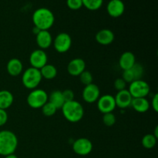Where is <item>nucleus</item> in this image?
I'll use <instances>...</instances> for the list:
<instances>
[{"mask_svg":"<svg viewBox=\"0 0 158 158\" xmlns=\"http://www.w3.org/2000/svg\"><path fill=\"white\" fill-rule=\"evenodd\" d=\"M32 23L34 26L40 30H49L54 24L55 16L47 8H39L32 14Z\"/></svg>","mask_w":158,"mask_h":158,"instance_id":"1","label":"nucleus"},{"mask_svg":"<svg viewBox=\"0 0 158 158\" xmlns=\"http://www.w3.org/2000/svg\"><path fill=\"white\" fill-rule=\"evenodd\" d=\"M61 109L63 117L70 123H77L80 121L84 115L83 106L81 103L74 100L66 102Z\"/></svg>","mask_w":158,"mask_h":158,"instance_id":"2","label":"nucleus"},{"mask_svg":"<svg viewBox=\"0 0 158 158\" xmlns=\"http://www.w3.org/2000/svg\"><path fill=\"white\" fill-rule=\"evenodd\" d=\"M18 147V138L13 132L7 130L0 131V155L6 156L15 153Z\"/></svg>","mask_w":158,"mask_h":158,"instance_id":"3","label":"nucleus"},{"mask_svg":"<svg viewBox=\"0 0 158 158\" xmlns=\"http://www.w3.org/2000/svg\"><path fill=\"white\" fill-rule=\"evenodd\" d=\"M41 73L40 69L33 67H29L23 73L22 82L23 86L29 89H36L42 81Z\"/></svg>","mask_w":158,"mask_h":158,"instance_id":"4","label":"nucleus"},{"mask_svg":"<svg viewBox=\"0 0 158 158\" xmlns=\"http://www.w3.org/2000/svg\"><path fill=\"white\" fill-rule=\"evenodd\" d=\"M27 103L33 109H40L48 102V94L41 89H34L27 97Z\"/></svg>","mask_w":158,"mask_h":158,"instance_id":"5","label":"nucleus"},{"mask_svg":"<svg viewBox=\"0 0 158 158\" xmlns=\"http://www.w3.org/2000/svg\"><path fill=\"white\" fill-rule=\"evenodd\" d=\"M150 86L146 81L143 80H138L133 81L130 83L128 91L133 98H143L149 94Z\"/></svg>","mask_w":158,"mask_h":158,"instance_id":"6","label":"nucleus"},{"mask_svg":"<svg viewBox=\"0 0 158 158\" xmlns=\"http://www.w3.org/2000/svg\"><path fill=\"white\" fill-rule=\"evenodd\" d=\"M53 46L56 50L60 53L66 52L72 46L71 36L66 32H60L54 39Z\"/></svg>","mask_w":158,"mask_h":158,"instance_id":"7","label":"nucleus"},{"mask_svg":"<svg viewBox=\"0 0 158 158\" xmlns=\"http://www.w3.org/2000/svg\"><path fill=\"white\" fill-rule=\"evenodd\" d=\"M143 75V67L140 63H136L131 69H127L123 72L121 78L127 83H131L135 80H141Z\"/></svg>","mask_w":158,"mask_h":158,"instance_id":"8","label":"nucleus"},{"mask_svg":"<svg viewBox=\"0 0 158 158\" xmlns=\"http://www.w3.org/2000/svg\"><path fill=\"white\" fill-rule=\"evenodd\" d=\"M73 150L78 155L86 156L92 152L93 143L89 139L81 137L73 142Z\"/></svg>","mask_w":158,"mask_h":158,"instance_id":"9","label":"nucleus"},{"mask_svg":"<svg viewBox=\"0 0 158 158\" xmlns=\"http://www.w3.org/2000/svg\"><path fill=\"white\" fill-rule=\"evenodd\" d=\"M116 106H116L114 97L110 94H105L102 97H100L97 100V107L102 114L113 113Z\"/></svg>","mask_w":158,"mask_h":158,"instance_id":"10","label":"nucleus"},{"mask_svg":"<svg viewBox=\"0 0 158 158\" xmlns=\"http://www.w3.org/2000/svg\"><path fill=\"white\" fill-rule=\"evenodd\" d=\"M47 55L43 49H35L32 51L29 56V63L31 64V67L35 68L37 69H40L45 65L47 64Z\"/></svg>","mask_w":158,"mask_h":158,"instance_id":"11","label":"nucleus"},{"mask_svg":"<svg viewBox=\"0 0 158 158\" xmlns=\"http://www.w3.org/2000/svg\"><path fill=\"white\" fill-rule=\"evenodd\" d=\"M82 97H83V100L86 103H95L98 100V99L100 97V88L94 83L86 85L83 89Z\"/></svg>","mask_w":158,"mask_h":158,"instance_id":"12","label":"nucleus"},{"mask_svg":"<svg viewBox=\"0 0 158 158\" xmlns=\"http://www.w3.org/2000/svg\"><path fill=\"white\" fill-rule=\"evenodd\" d=\"M107 13L113 18L121 16L125 11V5L122 0H110L106 6Z\"/></svg>","mask_w":158,"mask_h":158,"instance_id":"13","label":"nucleus"},{"mask_svg":"<svg viewBox=\"0 0 158 158\" xmlns=\"http://www.w3.org/2000/svg\"><path fill=\"white\" fill-rule=\"evenodd\" d=\"M86 69V63L81 58H75L68 63L67 71L73 77H79Z\"/></svg>","mask_w":158,"mask_h":158,"instance_id":"14","label":"nucleus"},{"mask_svg":"<svg viewBox=\"0 0 158 158\" xmlns=\"http://www.w3.org/2000/svg\"><path fill=\"white\" fill-rule=\"evenodd\" d=\"M114 99H115L116 106L120 109H125L131 105L133 97L128 89H123V90L118 91L116 97H114Z\"/></svg>","mask_w":158,"mask_h":158,"instance_id":"15","label":"nucleus"},{"mask_svg":"<svg viewBox=\"0 0 158 158\" xmlns=\"http://www.w3.org/2000/svg\"><path fill=\"white\" fill-rule=\"evenodd\" d=\"M35 40L40 49H48L52 44V37L48 30H40L38 34L35 35Z\"/></svg>","mask_w":158,"mask_h":158,"instance_id":"16","label":"nucleus"},{"mask_svg":"<svg viewBox=\"0 0 158 158\" xmlns=\"http://www.w3.org/2000/svg\"><path fill=\"white\" fill-rule=\"evenodd\" d=\"M96 40L97 43L103 46H107L111 44L115 39V35L112 30L108 29H103L99 31L96 34Z\"/></svg>","mask_w":158,"mask_h":158,"instance_id":"17","label":"nucleus"},{"mask_svg":"<svg viewBox=\"0 0 158 158\" xmlns=\"http://www.w3.org/2000/svg\"><path fill=\"white\" fill-rule=\"evenodd\" d=\"M136 63V57L132 52L127 51L120 57L119 66L123 71L129 69Z\"/></svg>","mask_w":158,"mask_h":158,"instance_id":"18","label":"nucleus"},{"mask_svg":"<svg viewBox=\"0 0 158 158\" xmlns=\"http://www.w3.org/2000/svg\"><path fill=\"white\" fill-rule=\"evenodd\" d=\"M8 73L12 77H17L23 73V65L20 60L17 58L11 59L6 65Z\"/></svg>","mask_w":158,"mask_h":158,"instance_id":"19","label":"nucleus"},{"mask_svg":"<svg viewBox=\"0 0 158 158\" xmlns=\"http://www.w3.org/2000/svg\"><path fill=\"white\" fill-rule=\"evenodd\" d=\"M131 106L135 111L140 114L146 113L150 109V103L146 97L143 98H133L131 102Z\"/></svg>","mask_w":158,"mask_h":158,"instance_id":"20","label":"nucleus"},{"mask_svg":"<svg viewBox=\"0 0 158 158\" xmlns=\"http://www.w3.org/2000/svg\"><path fill=\"white\" fill-rule=\"evenodd\" d=\"M13 101V95L10 91L6 89L0 90V109H8L12 106Z\"/></svg>","mask_w":158,"mask_h":158,"instance_id":"21","label":"nucleus"},{"mask_svg":"<svg viewBox=\"0 0 158 158\" xmlns=\"http://www.w3.org/2000/svg\"><path fill=\"white\" fill-rule=\"evenodd\" d=\"M48 101L53 104L56 107V109H61L66 102L63 98V93L60 90H54L48 96Z\"/></svg>","mask_w":158,"mask_h":158,"instance_id":"22","label":"nucleus"},{"mask_svg":"<svg viewBox=\"0 0 158 158\" xmlns=\"http://www.w3.org/2000/svg\"><path fill=\"white\" fill-rule=\"evenodd\" d=\"M40 70V73L43 78L46 80H52L57 75V69L55 66L52 64H46L43 67H42Z\"/></svg>","mask_w":158,"mask_h":158,"instance_id":"23","label":"nucleus"},{"mask_svg":"<svg viewBox=\"0 0 158 158\" xmlns=\"http://www.w3.org/2000/svg\"><path fill=\"white\" fill-rule=\"evenodd\" d=\"M157 139L153 134H148L142 138V145L146 149H152L157 143Z\"/></svg>","mask_w":158,"mask_h":158,"instance_id":"24","label":"nucleus"},{"mask_svg":"<svg viewBox=\"0 0 158 158\" xmlns=\"http://www.w3.org/2000/svg\"><path fill=\"white\" fill-rule=\"evenodd\" d=\"M83 6L90 11L98 10L102 6L103 0H82Z\"/></svg>","mask_w":158,"mask_h":158,"instance_id":"25","label":"nucleus"},{"mask_svg":"<svg viewBox=\"0 0 158 158\" xmlns=\"http://www.w3.org/2000/svg\"><path fill=\"white\" fill-rule=\"evenodd\" d=\"M57 109L53 104H52L51 103H49V101L46 103V104L43 105L42 106V112H43V115L45 117H52L54 114L56 113Z\"/></svg>","mask_w":158,"mask_h":158,"instance_id":"26","label":"nucleus"},{"mask_svg":"<svg viewBox=\"0 0 158 158\" xmlns=\"http://www.w3.org/2000/svg\"><path fill=\"white\" fill-rule=\"evenodd\" d=\"M80 80L83 85L86 86V85H89L90 83H93V75L89 71L84 70L80 76Z\"/></svg>","mask_w":158,"mask_h":158,"instance_id":"27","label":"nucleus"},{"mask_svg":"<svg viewBox=\"0 0 158 158\" xmlns=\"http://www.w3.org/2000/svg\"><path fill=\"white\" fill-rule=\"evenodd\" d=\"M103 122L106 126L111 127L115 124L116 123V117L114 113H106L103 114Z\"/></svg>","mask_w":158,"mask_h":158,"instance_id":"28","label":"nucleus"},{"mask_svg":"<svg viewBox=\"0 0 158 158\" xmlns=\"http://www.w3.org/2000/svg\"><path fill=\"white\" fill-rule=\"evenodd\" d=\"M68 8L72 10H78L83 6L82 0H66Z\"/></svg>","mask_w":158,"mask_h":158,"instance_id":"29","label":"nucleus"},{"mask_svg":"<svg viewBox=\"0 0 158 158\" xmlns=\"http://www.w3.org/2000/svg\"><path fill=\"white\" fill-rule=\"evenodd\" d=\"M114 86L117 91H121L123 89H126L127 83L122 78H117L114 81Z\"/></svg>","mask_w":158,"mask_h":158,"instance_id":"30","label":"nucleus"},{"mask_svg":"<svg viewBox=\"0 0 158 158\" xmlns=\"http://www.w3.org/2000/svg\"><path fill=\"white\" fill-rule=\"evenodd\" d=\"M63 93V98H64L65 102H69L72 101V100H74V93L72 89H65V90L62 91Z\"/></svg>","mask_w":158,"mask_h":158,"instance_id":"31","label":"nucleus"},{"mask_svg":"<svg viewBox=\"0 0 158 158\" xmlns=\"http://www.w3.org/2000/svg\"><path fill=\"white\" fill-rule=\"evenodd\" d=\"M8 114L6 110L0 109V127H2L7 123Z\"/></svg>","mask_w":158,"mask_h":158,"instance_id":"32","label":"nucleus"},{"mask_svg":"<svg viewBox=\"0 0 158 158\" xmlns=\"http://www.w3.org/2000/svg\"><path fill=\"white\" fill-rule=\"evenodd\" d=\"M151 104H152L153 110H154L155 112H157L158 111V94H154V96L153 97Z\"/></svg>","mask_w":158,"mask_h":158,"instance_id":"33","label":"nucleus"},{"mask_svg":"<svg viewBox=\"0 0 158 158\" xmlns=\"http://www.w3.org/2000/svg\"><path fill=\"white\" fill-rule=\"evenodd\" d=\"M158 127L157 126L155 127V130H154V134H153V135L156 137V138H158Z\"/></svg>","mask_w":158,"mask_h":158,"instance_id":"34","label":"nucleus"},{"mask_svg":"<svg viewBox=\"0 0 158 158\" xmlns=\"http://www.w3.org/2000/svg\"><path fill=\"white\" fill-rule=\"evenodd\" d=\"M40 29H38V28H36V27H35V26H34V28H33V29H32V32H33V33H35V35H36V34H38L39 33V32H40Z\"/></svg>","mask_w":158,"mask_h":158,"instance_id":"35","label":"nucleus"},{"mask_svg":"<svg viewBox=\"0 0 158 158\" xmlns=\"http://www.w3.org/2000/svg\"><path fill=\"white\" fill-rule=\"evenodd\" d=\"M5 158H18V157H17L16 155H15L14 154H9V155L6 156Z\"/></svg>","mask_w":158,"mask_h":158,"instance_id":"36","label":"nucleus"}]
</instances>
